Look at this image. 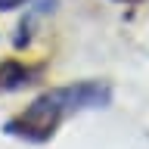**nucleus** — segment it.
I'll return each instance as SVG.
<instances>
[{"mask_svg":"<svg viewBox=\"0 0 149 149\" xmlns=\"http://www.w3.org/2000/svg\"><path fill=\"white\" fill-rule=\"evenodd\" d=\"M40 78V68H31L25 62H16V59H9V62L0 65V93H13V90H22L28 84H34Z\"/></svg>","mask_w":149,"mask_h":149,"instance_id":"2","label":"nucleus"},{"mask_svg":"<svg viewBox=\"0 0 149 149\" xmlns=\"http://www.w3.org/2000/svg\"><path fill=\"white\" fill-rule=\"evenodd\" d=\"M28 0H0V9H16V6H25Z\"/></svg>","mask_w":149,"mask_h":149,"instance_id":"3","label":"nucleus"},{"mask_svg":"<svg viewBox=\"0 0 149 149\" xmlns=\"http://www.w3.org/2000/svg\"><path fill=\"white\" fill-rule=\"evenodd\" d=\"M115 3H137V0H115Z\"/></svg>","mask_w":149,"mask_h":149,"instance_id":"4","label":"nucleus"},{"mask_svg":"<svg viewBox=\"0 0 149 149\" xmlns=\"http://www.w3.org/2000/svg\"><path fill=\"white\" fill-rule=\"evenodd\" d=\"M112 102V87L106 81H81L68 84V87H53V90L40 93L22 115L6 121V134L28 143H44L56 134V127L62 124L68 115L90 109H106Z\"/></svg>","mask_w":149,"mask_h":149,"instance_id":"1","label":"nucleus"}]
</instances>
